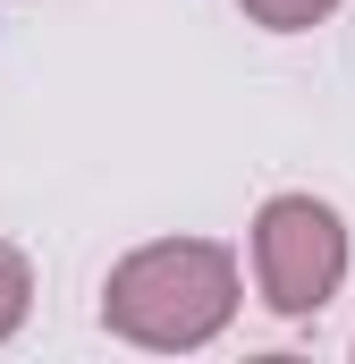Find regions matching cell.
Here are the masks:
<instances>
[{"label":"cell","mask_w":355,"mask_h":364,"mask_svg":"<svg viewBox=\"0 0 355 364\" xmlns=\"http://www.w3.org/2000/svg\"><path fill=\"white\" fill-rule=\"evenodd\" d=\"M246 305L237 246L220 237H153L102 272V331L144 356H195L212 348Z\"/></svg>","instance_id":"1"},{"label":"cell","mask_w":355,"mask_h":364,"mask_svg":"<svg viewBox=\"0 0 355 364\" xmlns=\"http://www.w3.org/2000/svg\"><path fill=\"white\" fill-rule=\"evenodd\" d=\"M246 255H254V296H263L279 322H313L339 288H347L355 263V237H347V212L313 186H279L263 195L254 229H246Z\"/></svg>","instance_id":"2"},{"label":"cell","mask_w":355,"mask_h":364,"mask_svg":"<svg viewBox=\"0 0 355 364\" xmlns=\"http://www.w3.org/2000/svg\"><path fill=\"white\" fill-rule=\"evenodd\" d=\"M26 314H34V263H26V246L0 237V348L26 331Z\"/></svg>","instance_id":"3"},{"label":"cell","mask_w":355,"mask_h":364,"mask_svg":"<svg viewBox=\"0 0 355 364\" xmlns=\"http://www.w3.org/2000/svg\"><path fill=\"white\" fill-rule=\"evenodd\" d=\"M246 9V26H263V34H313L339 0H237Z\"/></svg>","instance_id":"4"}]
</instances>
